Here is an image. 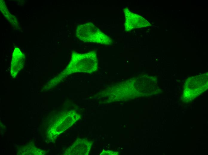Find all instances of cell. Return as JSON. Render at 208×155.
<instances>
[{
	"label": "cell",
	"instance_id": "6da1fadb",
	"mask_svg": "<svg viewBox=\"0 0 208 155\" xmlns=\"http://www.w3.org/2000/svg\"><path fill=\"white\" fill-rule=\"evenodd\" d=\"M76 36L78 38L85 42L107 45L110 44L112 42L109 37L91 22L78 25Z\"/></svg>",
	"mask_w": 208,
	"mask_h": 155
},
{
	"label": "cell",
	"instance_id": "7a4b0ae2",
	"mask_svg": "<svg viewBox=\"0 0 208 155\" xmlns=\"http://www.w3.org/2000/svg\"><path fill=\"white\" fill-rule=\"evenodd\" d=\"M125 15V30L130 31L136 28L146 27L150 25V24L141 16L131 12L126 7L123 9Z\"/></svg>",
	"mask_w": 208,
	"mask_h": 155
}]
</instances>
